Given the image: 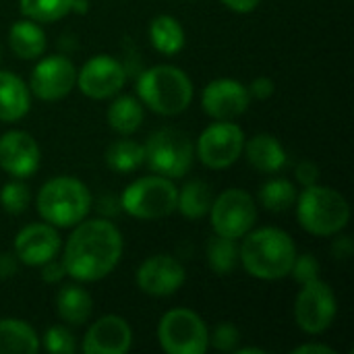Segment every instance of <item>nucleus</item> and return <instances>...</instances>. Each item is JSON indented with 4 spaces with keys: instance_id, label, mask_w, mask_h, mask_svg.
Listing matches in <instances>:
<instances>
[{
    "instance_id": "nucleus-1",
    "label": "nucleus",
    "mask_w": 354,
    "mask_h": 354,
    "mask_svg": "<svg viewBox=\"0 0 354 354\" xmlns=\"http://www.w3.org/2000/svg\"><path fill=\"white\" fill-rule=\"evenodd\" d=\"M122 249V234L114 222L106 218H85L73 226L62 247L66 276L77 282H97L114 272Z\"/></svg>"
},
{
    "instance_id": "nucleus-2",
    "label": "nucleus",
    "mask_w": 354,
    "mask_h": 354,
    "mask_svg": "<svg viewBox=\"0 0 354 354\" xmlns=\"http://www.w3.org/2000/svg\"><path fill=\"white\" fill-rule=\"evenodd\" d=\"M297 245L292 236L274 226L249 230L239 245V259L243 270L257 280H282L290 276Z\"/></svg>"
},
{
    "instance_id": "nucleus-3",
    "label": "nucleus",
    "mask_w": 354,
    "mask_h": 354,
    "mask_svg": "<svg viewBox=\"0 0 354 354\" xmlns=\"http://www.w3.org/2000/svg\"><path fill=\"white\" fill-rule=\"evenodd\" d=\"M137 97L143 106L160 116H176L193 102V81L172 64H156L139 73L135 83Z\"/></svg>"
},
{
    "instance_id": "nucleus-4",
    "label": "nucleus",
    "mask_w": 354,
    "mask_h": 354,
    "mask_svg": "<svg viewBox=\"0 0 354 354\" xmlns=\"http://www.w3.org/2000/svg\"><path fill=\"white\" fill-rule=\"evenodd\" d=\"M297 220L313 236H334L348 226L351 205L346 197L328 187L311 185L297 195Z\"/></svg>"
},
{
    "instance_id": "nucleus-5",
    "label": "nucleus",
    "mask_w": 354,
    "mask_h": 354,
    "mask_svg": "<svg viewBox=\"0 0 354 354\" xmlns=\"http://www.w3.org/2000/svg\"><path fill=\"white\" fill-rule=\"evenodd\" d=\"M91 193L79 178L56 176L44 183L35 207L44 222L56 228H73L91 212Z\"/></svg>"
},
{
    "instance_id": "nucleus-6",
    "label": "nucleus",
    "mask_w": 354,
    "mask_h": 354,
    "mask_svg": "<svg viewBox=\"0 0 354 354\" xmlns=\"http://www.w3.org/2000/svg\"><path fill=\"white\" fill-rule=\"evenodd\" d=\"M178 189L172 178L149 174L133 180L120 197V207L137 220H162L176 212Z\"/></svg>"
},
{
    "instance_id": "nucleus-7",
    "label": "nucleus",
    "mask_w": 354,
    "mask_h": 354,
    "mask_svg": "<svg viewBox=\"0 0 354 354\" xmlns=\"http://www.w3.org/2000/svg\"><path fill=\"white\" fill-rule=\"evenodd\" d=\"M145 149V162L153 174L166 178H183L195 160V145L189 135L178 129H160L149 135Z\"/></svg>"
},
{
    "instance_id": "nucleus-8",
    "label": "nucleus",
    "mask_w": 354,
    "mask_h": 354,
    "mask_svg": "<svg viewBox=\"0 0 354 354\" xmlns=\"http://www.w3.org/2000/svg\"><path fill=\"white\" fill-rule=\"evenodd\" d=\"M158 340L168 354H203L209 348V330L195 311L178 307L162 315Z\"/></svg>"
},
{
    "instance_id": "nucleus-9",
    "label": "nucleus",
    "mask_w": 354,
    "mask_h": 354,
    "mask_svg": "<svg viewBox=\"0 0 354 354\" xmlns=\"http://www.w3.org/2000/svg\"><path fill=\"white\" fill-rule=\"evenodd\" d=\"M214 234L226 239H243L257 222V205L251 193L243 189H228L214 197L209 207Z\"/></svg>"
},
{
    "instance_id": "nucleus-10",
    "label": "nucleus",
    "mask_w": 354,
    "mask_h": 354,
    "mask_svg": "<svg viewBox=\"0 0 354 354\" xmlns=\"http://www.w3.org/2000/svg\"><path fill=\"white\" fill-rule=\"evenodd\" d=\"M245 147V133L234 120H216L205 127L195 143V156L209 170L230 168Z\"/></svg>"
},
{
    "instance_id": "nucleus-11",
    "label": "nucleus",
    "mask_w": 354,
    "mask_h": 354,
    "mask_svg": "<svg viewBox=\"0 0 354 354\" xmlns=\"http://www.w3.org/2000/svg\"><path fill=\"white\" fill-rule=\"evenodd\" d=\"M338 301L334 288L322 278L303 284L295 301V322L297 326L311 336L324 334L336 319Z\"/></svg>"
},
{
    "instance_id": "nucleus-12",
    "label": "nucleus",
    "mask_w": 354,
    "mask_h": 354,
    "mask_svg": "<svg viewBox=\"0 0 354 354\" xmlns=\"http://www.w3.org/2000/svg\"><path fill=\"white\" fill-rule=\"evenodd\" d=\"M127 83V68L108 54H95L77 71V87L85 97L108 100L120 93Z\"/></svg>"
},
{
    "instance_id": "nucleus-13",
    "label": "nucleus",
    "mask_w": 354,
    "mask_h": 354,
    "mask_svg": "<svg viewBox=\"0 0 354 354\" xmlns=\"http://www.w3.org/2000/svg\"><path fill=\"white\" fill-rule=\"evenodd\" d=\"M77 83V66L71 58L54 54L41 58L29 79V91L41 102H58L66 97Z\"/></svg>"
},
{
    "instance_id": "nucleus-14",
    "label": "nucleus",
    "mask_w": 354,
    "mask_h": 354,
    "mask_svg": "<svg viewBox=\"0 0 354 354\" xmlns=\"http://www.w3.org/2000/svg\"><path fill=\"white\" fill-rule=\"evenodd\" d=\"M135 282L141 292L164 299L176 295L183 288V284L187 282V272L176 257L160 253L147 257L139 266L135 274Z\"/></svg>"
},
{
    "instance_id": "nucleus-15",
    "label": "nucleus",
    "mask_w": 354,
    "mask_h": 354,
    "mask_svg": "<svg viewBox=\"0 0 354 354\" xmlns=\"http://www.w3.org/2000/svg\"><path fill=\"white\" fill-rule=\"evenodd\" d=\"M247 85L236 79H214L205 85L201 95L203 112L214 120H234L247 112L251 104Z\"/></svg>"
},
{
    "instance_id": "nucleus-16",
    "label": "nucleus",
    "mask_w": 354,
    "mask_h": 354,
    "mask_svg": "<svg viewBox=\"0 0 354 354\" xmlns=\"http://www.w3.org/2000/svg\"><path fill=\"white\" fill-rule=\"evenodd\" d=\"M15 255L19 263L29 268H39L41 263L58 257L62 241L58 228L48 222H35L21 228L15 236Z\"/></svg>"
},
{
    "instance_id": "nucleus-17",
    "label": "nucleus",
    "mask_w": 354,
    "mask_h": 354,
    "mask_svg": "<svg viewBox=\"0 0 354 354\" xmlns=\"http://www.w3.org/2000/svg\"><path fill=\"white\" fill-rule=\"evenodd\" d=\"M41 151L37 141L27 131H6L0 135V168L12 178H29L37 172Z\"/></svg>"
},
{
    "instance_id": "nucleus-18",
    "label": "nucleus",
    "mask_w": 354,
    "mask_h": 354,
    "mask_svg": "<svg viewBox=\"0 0 354 354\" xmlns=\"http://www.w3.org/2000/svg\"><path fill=\"white\" fill-rule=\"evenodd\" d=\"M133 346V330L120 315H104L85 332L81 351L85 354H127Z\"/></svg>"
},
{
    "instance_id": "nucleus-19",
    "label": "nucleus",
    "mask_w": 354,
    "mask_h": 354,
    "mask_svg": "<svg viewBox=\"0 0 354 354\" xmlns=\"http://www.w3.org/2000/svg\"><path fill=\"white\" fill-rule=\"evenodd\" d=\"M243 153L247 162L261 174H276L288 162L284 145L270 133H259L251 139H245Z\"/></svg>"
},
{
    "instance_id": "nucleus-20",
    "label": "nucleus",
    "mask_w": 354,
    "mask_h": 354,
    "mask_svg": "<svg viewBox=\"0 0 354 354\" xmlns=\"http://www.w3.org/2000/svg\"><path fill=\"white\" fill-rule=\"evenodd\" d=\"M31 106L29 85L10 71H0V122L21 120Z\"/></svg>"
},
{
    "instance_id": "nucleus-21",
    "label": "nucleus",
    "mask_w": 354,
    "mask_h": 354,
    "mask_svg": "<svg viewBox=\"0 0 354 354\" xmlns=\"http://www.w3.org/2000/svg\"><path fill=\"white\" fill-rule=\"evenodd\" d=\"M56 313L68 326H83L89 322L93 311V299L81 284H64L58 288L56 299Z\"/></svg>"
},
{
    "instance_id": "nucleus-22",
    "label": "nucleus",
    "mask_w": 354,
    "mask_h": 354,
    "mask_svg": "<svg viewBox=\"0 0 354 354\" xmlns=\"http://www.w3.org/2000/svg\"><path fill=\"white\" fill-rule=\"evenodd\" d=\"M8 46L15 56L23 60H35L46 52V33L39 23L25 17L10 25Z\"/></svg>"
},
{
    "instance_id": "nucleus-23",
    "label": "nucleus",
    "mask_w": 354,
    "mask_h": 354,
    "mask_svg": "<svg viewBox=\"0 0 354 354\" xmlns=\"http://www.w3.org/2000/svg\"><path fill=\"white\" fill-rule=\"evenodd\" d=\"M39 351L37 332L23 319H0V354H33Z\"/></svg>"
},
{
    "instance_id": "nucleus-24",
    "label": "nucleus",
    "mask_w": 354,
    "mask_h": 354,
    "mask_svg": "<svg viewBox=\"0 0 354 354\" xmlns=\"http://www.w3.org/2000/svg\"><path fill=\"white\" fill-rule=\"evenodd\" d=\"M149 41L160 54L174 56L187 44L185 27L172 15H158L149 23Z\"/></svg>"
},
{
    "instance_id": "nucleus-25",
    "label": "nucleus",
    "mask_w": 354,
    "mask_h": 354,
    "mask_svg": "<svg viewBox=\"0 0 354 354\" xmlns=\"http://www.w3.org/2000/svg\"><path fill=\"white\" fill-rule=\"evenodd\" d=\"M108 124L114 133L129 137L143 124V104L135 95H118L106 112Z\"/></svg>"
},
{
    "instance_id": "nucleus-26",
    "label": "nucleus",
    "mask_w": 354,
    "mask_h": 354,
    "mask_svg": "<svg viewBox=\"0 0 354 354\" xmlns=\"http://www.w3.org/2000/svg\"><path fill=\"white\" fill-rule=\"evenodd\" d=\"M214 195L212 189L205 180H189L183 189H178V197H176V209L189 218V220H201L209 214Z\"/></svg>"
},
{
    "instance_id": "nucleus-27",
    "label": "nucleus",
    "mask_w": 354,
    "mask_h": 354,
    "mask_svg": "<svg viewBox=\"0 0 354 354\" xmlns=\"http://www.w3.org/2000/svg\"><path fill=\"white\" fill-rule=\"evenodd\" d=\"M145 162V149L139 141L116 139L106 149V164L118 174H131Z\"/></svg>"
},
{
    "instance_id": "nucleus-28",
    "label": "nucleus",
    "mask_w": 354,
    "mask_h": 354,
    "mask_svg": "<svg viewBox=\"0 0 354 354\" xmlns=\"http://www.w3.org/2000/svg\"><path fill=\"white\" fill-rule=\"evenodd\" d=\"M207 263L216 276H230L241 263L239 243L234 239L214 234L207 243Z\"/></svg>"
},
{
    "instance_id": "nucleus-29",
    "label": "nucleus",
    "mask_w": 354,
    "mask_h": 354,
    "mask_svg": "<svg viewBox=\"0 0 354 354\" xmlns=\"http://www.w3.org/2000/svg\"><path fill=\"white\" fill-rule=\"evenodd\" d=\"M297 187L288 178H272L259 189V203L274 214L288 212L297 203Z\"/></svg>"
},
{
    "instance_id": "nucleus-30",
    "label": "nucleus",
    "mask_w": 354,
    "mask_h": 354,
    "mask_svg": "<svg viewBox=\"0 0 354 354\" xmlns=\"http://www.w3.org/2000/svg\"><path fill=\"white\" fill-rule=\"evenodd\" d=\"M73 0H19L23 17L35 23H54L71 12Z\"/></svg>"
},
{
    "instance_id": "nucleus-31",
    "label": "nucleus",
    "mask_w": 354,
    "mask_h": 354,
    "mask_svg": "<svg viewBox=\"0 0 354 354\" xmlns=\"http://www.w3.org/2000/svg\"><path fill=\"white\" fill-rule=\"evenodd\" d=\"M29 203H31V193H29V187L21 178H15V180L2 185L0 205L6 214L19 216L29 207Z\"/></svg>"
},
{
    "instance_id": "nucleus-32",
    "label": "nucleus",
    "mask_w": 354,
    "mask_h": 354,
    "mask_svg": "<svg viewBox=\"0 0 354 354\" xmlns=\"http://www.w3.org/2000/svg\"><path fill=\"white\" fill-rule=\"evenodd\" d=\"M44 348L52 354H73L77 351V342L68 328L52 326L44 334Z\"/></svg>"
},
{
    "instance_id": "nucleus-33",
    "label": "nucleus",
    "mask_w": 354,
    "mask_h": 354,
    "mask_svg": "<svg viewBox=\"0 0 354 354\" xmlns=\"http://www.w3.org/2000/svg\"><path fill=\"white\" fill-rule=\"evenodd\" d=\"M241 344V332L234 324H220L209 334V346L220 353H234Z\"/></svg>"
},
{
    "instance_id": "nucleus-34",
    "label": "nucleus",
    "mask_w": 354,
    "mask_h": 354,
    "mask_svg": "<svg viewBox=\"0 0 354 354\" xmlns=\"http://www.w3.org/2000/svg\"><path fill=\"white\" fill-rule=\"evenodd\" d=\"M290 274L301 286L317 280L319 278V261H317V257L311 255V253H303V255L297 253V257L292 261V268H290Z\"/></svg>"
},
{
    "instance_id": "nucleus-35",
    "label": "nucleus",
    "mask_w": 354,
    "mask_h": 354,
    "mask_svg": "<svg viewBox=\"0 0 354 354\" xmlns=\"http://www.w3.org/2000/svg\"><path fill=\"white\" fill-rule=\"evenodd\" d=\"M39 268H41V270H39V276H41V280H44L46 284H58V282H62V278L66 276V270H64L62 259L58 261L56 257L50 259V261H46V263H41Z\"/></svg>"
},
{
    "instance_id": "nucleus-36",
    "label": "nucleus",
    "mask_w": 354,
    "mask_h": 354,
    "mask_svg": "<svg viewBox=\"0 0 354 354\" xmlns=\"http://www.w3.org/2000/svg\"><path fill=\"white\" fill-rule=\"evenodd\" d=\"M295 176L299 180L301 187H311V185H317L319 180V166L311 160H305L297 166L295 170Z\"/></svg>"
},
{
    "instance_id": "nucleus-37",
    "label": "nucleus",
    "mask_w": 354,
    "mask_h": 354,
    "mask_svg": "<svg viewBox=\"0 0 354 354\" xmlns=\"http://www.w3.org/2000/svg\"><path fill=\"white\" fill-rule=\"evenodd\" d=\"M249 93H251V97H255V100H270L272 95H274V91H276V83L270 79V77H255L251 83H249Z\"/></svg>"
},
{
    "instance_id": "nucleus-38",
    "label": "nucleus",
    "mask_w": 354,
    "mask_h": 354,
    "mask_svg": "<svg viewBox=\"0 0 354 354\" xmlns=\"http://www.w3.org/2000/svg\"><path fill=\"white\" fill-rule=\"evenodd\" d=\"M334 236H336L334 243H332V253H334V257H336V259H348L354 251L353 239H351V236H344V234H340V232L334 234Z\"/></svg>"
},
{
    "instance_id": "nucleus-39",
    "label": "nucleus",
    "mask_w": 354,
    "mask_h": 354,
    "mask_svg": "<svg viewBox=\"0 0 354 354\" xmlns=\"http://www.w3.org/2000/svg\"><path fill=\"white\" fill-rule=\"evenodd\" d=\"M19 259L15 253H0V280H8L17 274Z\"/></svg>"
},
{
    "instance_id": "nucleus-40",
    "label": "nucleus",
    "mask_w": 354,
    "mask_h": 354,
    "mask_svg": "<svg viewBox=\"0 0 354 354\" xmlns=\"http://www.w3.org/2000/svg\"><path fill=\"white\" fill-rule=\"evenodd\" d=\"M261 0H222V4L226 8H230L232 12H239V15H247V12H253L257 6H259Z\"/></svg>"
},
{
    "instance_id": "nucleus-41",
    "label": "nucleus",
    "mask_w": 354,
    "mask_h": 354,
    "mask_svg": "<svg viewBox=\"0 0 354 354\" xmlns=\"http://www.w3.org/2000/svg\"><path fill=\"white\" fill-rule=\"evenodd\" d=\"M292 354H334L332 346H326V344H319V342H309V344H301L297 346Z\"/></svg>"
},
{
    "instance_id": "nucleus-42",
    "label": "nucleus",
    "mask_w": 354,
    "mask_h": 354,
    "mask_svg": "<svg viewBox=\"0 0 354 354\" xmlns=\"http://www.w3.org/2000/svg\"><path fill=\"white\" fill-rule=\"evenodd\" d=\"M87 10H89V0H73L71 12H77V15H85Z\"/></svg>"
},
{
    "instance_id": "nucleus-43",
    "label": "nucleus",
    "mask_w": 354,
    "mask_h": 354,
    "mask_svg": "<svg viewBox=\"0 0 354 354\" xmlns=\"http://www.w3.org/2000/svg\"><path fill=\"white\" fill-rule=\"evenodd\" d=\"M236 354H266L263 348H257V346H247V348H241V346H236Z\"/></svg>"
}]
</instances>
